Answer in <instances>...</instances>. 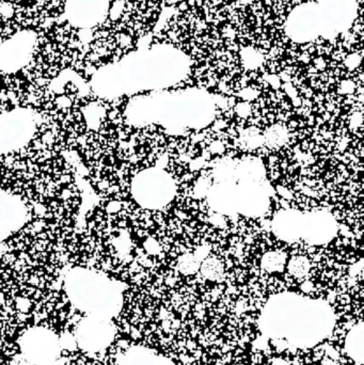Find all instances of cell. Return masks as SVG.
<instances>
[{"label":"cell","mask_w":364,"mask_h":365,"mask_svg":"<svg viewBox=\"0 0 364 365\" xmlns=\"http://www.w3.org/2000/svg\"><path fill=\"white\" fill-rule=\"evenodd\" d=\"M73 299L83 310L91 313L94 317L105 319L113 310V298L108 287L98 278H88L80 281L77 287L71 289Z\"/></svg>","instance_id":"obj_1"},{"label":"cell","mask_w":364,"mask_h":365,"mask_svg":"<svg viewBox=\"0 0 364 365\" xmlns=\"http://www.w3.org/2000/svg\"><path fill=\"white\" fill-rule=\"evenodd\" d=\"M21 349L30 361L46 364L57 357L59 343L51 332L44 329H34L24 336Z\"/></svg>","instance_id":"obj_2"},{"label":"cell","mask_w":364,"mask_h":365,"mask_svg":"<svg viewBox=\"0 0 364 365\" xmlns=\"http://www.w3.org/2000/svg\"><path fill=\"white\" fill-rule=\"evenodd\" d=\"M324 26L320 6L308 4L295 10L288 21V32L297 41H308L316 38Z\"/></svg>","instance_id":"obj_3"},{"label":"cell","mask_w":364,"mask_h":365,"mask_svg":"<svg viewBox=\"0 0 364 365\" xmlns=\"http://www.w3.org/2000/svg\"><path fill=\"white\" fill-rule=\"evenodd\" d=\"M104 321L105 319L93 317L80 326L77 334V340L81 346L89 351H98L108 344L111 330Z\"/></svg>","instance_id":"obj_4"},{"label":"cell","mask_w":364,"mask_h":365,"mask_svg":"<svg viewBox=\"0 0 364 365\" xmlns=\"http://www.w3.org/2000/svg\"><path fill=\"white\" fill-rule=\"evenodd\" d=\"M201 272L205 278L215 281L222 278L224 274V266L218 259H209L202 264Z\"/></svg>","instance_id":"obj_5"},{"label":"cell","mask_w":364,"mask_h":365,"mask_svg":"<svg viewBox=\"0 0 364 365\" xmlns=\"http://www.w3.org/2000/svg\"><path fill=\"white\" fill-rule=\"evenodd\" d=\"M286 257L281 252H269L264 255L262 265L269 272H280L284 269Z\"/></svg>","instance_id":"obj_6"},{"label":"cell","mask_w":364,"mask_h":365,"mask_svg":"<svg viewBox=\"0 0 364 365\" xmlns=\"http://www.w3.org/2000/svg\"><path fill=\"white\" fill-rule=\"evenodd\" d=\"M288 139V133L282 126H273L265 135V140L271 147H280Z\"/></svg>","instance_id":"obj_7"},{"label":"cell","mask_w":364,"mask_h":365,"mask_svg":"<svg viewBox=\"0 0 364 365\" xmlns=\"http://www.w3.org/2000/svg\"><path fill=\"white\" fill-rule=\"evenodd\" d=\"M310 269L309 261L306 257H297L291 259L288 264V270L295 277H303Z\"/></svg>","instance_id":"obj_8"},{"label":"cell","mask_w":364,"mask_h":365,"mask_svg":"<svg viewBox=\"0 0 364 365\" xmlns=\"http://www.w3.org/2000/svg\"><path fill=\"white\" fill-rule=\"evenodd\" d=\"M199 267V262L194 255H186L181 257L179 268L183 274H192Z\"/></svg>","instance_id":"obj_9"},{"label":"cell","mask_w":364,"mask_h":365,"mask_svg":"<svg viewBox=\"0 0 364 365\" xmlns=\"http://www.w3.org/2000/svg\"><path fill=\"white\" fill-rule=\"evenodd\" d=\"M236 111L241 117H247L250 113V106L248 104H239Z\"/></svg>","instance_id":"obj_10"},{"label":"cell","mask_w":364,"mask_h":365,"mask_svg":"<svg viewBox=\"0 0 364 365\" xmlns=\"http://www.w3.org/2000/svg\"><path fill=\"white\" fill-rule=\"evenodd\" d=\"M361 123H363V115L360 113H355L352 119L353 128H358V126L361 125Z\"/></svg>","instance_id":"obj_11"},{"label":"cell","mask_w":364,"mask_h":365,"mask_svg":"<svg viewBox=\"0 0 364 365\" xmlns=\"http://www.w3.org/2000/svg\"><path fill=\"white\" fill-rule=\"evenodd\" d=\"M211 151L213 153H222L224 151V145H222V143L217 141V143H214L213 145H211Z\"/></svg>","instance_id":"obj_12"}]
</instances>
